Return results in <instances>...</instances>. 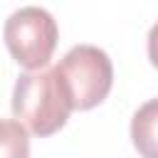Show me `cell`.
<instances>
[{
  "label": "cell",
  "mask_w": 158,
  "mask_h": 158,
  "mask_svg": "<svg viewBox=\"0 0 158 158\" xmlns=\"http://www.w3.org/2000/svg\"><path fill=\"white\" fill-rule=\"evenodd\" d=\"M148 59H151V64L158 69V22L151 27V32H148Z\"/></svg>",
  "instance_id": "8992f818"
},
{
  "label": "cell",
  "mask_w": 158,
  "mask_h": 158,
  "mask_svg": "<svg viewBox=\"0 0 158 158\" xmlns=\"http://www.w3.org/2000/svg\"><path fill=\"white\" fill-rule=\"evenodd\" d=\"M5 44L10 57L25 67V69H42L47 67V62L54 54L57 40H59V30L54 17L37 5H27L15 10L7 20H5V30H2Z\"/></svg>",
  "instance_id": "3957f363"
},
{
  "label": "cell",
  "mask_w": 158,
  "mask_h": 158,
  "mask_svg": "<svg viewBox=\"0 0 158 158\" xmlns=\"http://www.w3.org/2000/svg\"><path fill=\"white\" fill-rule=\"evenodd\" d=\"M54 72L72 101V109L79 111L99 106L114 84V64L109 54L94 44L72 47L59 59Z\"/></svg>",
  "instance_id": "7a4b0ae2"
},
{
  "label": "cell",
  "mask_w": 158,
  "mask_h": 158,
  "mask_svg": "<svg viewBox=\"0 0 158 158\" xmlns=\"http://www.w3.org/2000/svg\"><path fill=\"white\" fill-rule=\"evenodd\" d=\"M131 141L141 158H158V99L146 101L133 114Z\"/></svg>",
  "instance_id": "277c9868"
},
{
  "label": "cell",
  "mask_w": 158,
  "mask_h": 158,
  "mask_svg": "<svg viewBox=\"0 0 158 158\" xmlns=\"http://www.w3.org/2000/svg\"><path fill=\"white\" fill-rule=\"evenodd\" d=\"M72 111V101L54 69H32L15 81L12 114L30 133L40 138L57 133Z\"/></svg>",
  "instance_id": "6da1fadb"
},
{
  "label": "cell",
  "mask_w": 158,
  "mask_h": 158,
  "mask_svg": "<svg viewBox=\"0 0 158 158\" xmlns=\"http://www.w3.org/2000/svg\"><path fill=\"white\" fill-rule=\"evenodd\" d=\"M0 158H30V136L17 118H0Z\"/></svg>",
  "instance_id": "5b68a950"
}]
</instances>
